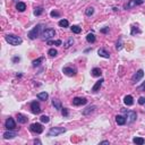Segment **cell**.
<instances>
[{
  "instance_id": "cell-2",
  "label": "cell",
  "mask_w": 145,
  "mask_h": 145,
  "mask_svg": "<svg viewBox=\"0 0 145 145\" xmlns=\"http://www.w3.org/2000/svg\"><path fill=\"white\" fill-rule=\"evenodd\" d=\"M42 28H43V25L42 24H39V25H36L35 27H34L32 31H29L28 32V34H27V36H28L31 40H34V39H36L39 35H40V33H41V31H42Z\"/></svg>"
},
{
  "instance_id": "cell-28",
  "label": "cell",
  "mask_w": 145,
  "mask_h": 145,
  "mask_svg": "<svg viewBox=\"0 0 145 145\" xmlns=\"http://www.w3.org/2000/svg\"><path fill=\"white\" fill-rule=\"evenodd\" d=\"M61 44H62V41L61 40H56V41L48 40V45H61Z\"/></svg>"
},
{
  "instance_id": "cell-45",
  "label": "cell",
  "mask_w": 145,
  "mask_h": 145,
  "mask_svg": "<svg viewBox=\"0 0 145 145\" xmlns=\"http://www.w3.org/2000/svg\"><path fill=\"white\" fill-rule=\"evenodd\" d=\"M144 105H145V103H144Z\"/></svg>"
},
{
  "instance_id": "cell-6",
  "label": "cell",
  "mask_w": 145,
  "mask_h": 145,
  "mask_svg": "<svg viewBox=\"0 0 145 145\" xmlns=\"http://www.w3.org/2000/svg\"><path fill=\"white\" fill-rule=\"evenodd\" d=\"M125 118H126L127 124H133L137 118V115H136L135 111H126V117Z\"/></svg>"
},
{
  "instance_id": "cell-37",
  "label": "cell",
  "mask_w": 145,
  "mask_h": 145,
  "mask_svg": "<svg viewBox=\"0 0 145 145\" xmlns=\"http://www.w3.org/2000/svg\"><path fill=\"white\" fill-rule=\"evenodd\" d=\"M50 16H51V17H59V16H60V14L58 13V11H54V10H52L51 13H50Z\"/></svg>"
},
{
  "instance_id": "cell-39",
  "label": "cell",
  "mask_w": 145,
  "mask_h": 145,
  "mask_svg": "<svg viewBox=\"0 0 145 145\" xmlns=\"http://www.w3.org/2000/svg\"><path fill=\"white\" fill-rule=\"evenodd\" d=\"M61 112H62V116H63V117H67V116H68V109H67V108L61 109Z\"/></svg>"
},
{
  "instance_id": "cell-25",
  "label": "cell",
  "mask_w": 145,
  "mask_h": 145,
  "mask_svg": "<svg viewBox=\"0 0 145 145\" xmlns=\"http://www.w3.org/2000/svg\"><path fill=\"white\" fill-rule=\"evenodd\" d=\"M44 60V58L43 57H40V58L35 59V60H33V62H32V65H33V67H38V66L41 65V62Z\"/></svg>"
},
{
  "instance_id": "cell-9",
  "label": "cell",
  "mask_w": 145,
  "mask_h": 145,
  "mask_svg": "<svg viewBox=\"0 0 145 145\" xmlns=\"http://www.w3.org/2000/svg\"><path fill=\"white\" fill-rule=\"evenodd\" d=\"M29 129H31L33 133L35 134H41L43 131V127L41 124H38V122H34V124H32L31 126H29Z\"/></svg>"
},
{
  "instance_id": "cell-31",
  "label": "cell",
  "mask_w": 145,
  "mask_h": 145,
  "mask_svg": "<svg viewBox=\"0 0 145 145\" xmlns=\"http://www.w3.org/2000/svg\"><path fill=\"white\" fill-rule=\"evenodd\" d=\"M93 14H94V8L93 7H88V8H86V10H85V15L86 16H92Z\"/></svg>"
},
{
  "instance_id": "cell-18",
  "label": "cell",
  "mask_w": 145,
  "mask_h": 145,
  "mask_svg": "<svg viewBox=\"0 0 145 145\" xmlns=\"http://www.w3.org/2000/svg\"><path fill=\"white\" fill-rule=\"evenodd\" d=\"M91 75H92L93 77H100L102 75V70L100 69V68L95 67L92 69V71H91Z\"/></svg>"
},
{
  "instance_id": "cell-7",
  "label": "cell",
  "mask_w": 145,
  "mask_h": 145,
  "mask_svg": "<svg viewBox=\"0 0 145 145\" xmlns=\"http://www.w3.org/2000/svg\"><path fill=\"white\" fill-rule=\"evenodd\" d=\"M5 127H6L8 130H13V129H16V122H15V120H14L11 117L7 118L6 122H5Z\"/></svg>"
},
{
  "instance_id": "cell-26",
  "label": "cell",
  "mask_w": 145,
  "mask_h": 145,
  "mask_svg": "<svg viewBox=\"0 0 145 145\" xmlns=\"http://www.w3.org/2000/svg\"><path fill=\"white\" fill-rule=\"evenodd\" d=\"M59 26L60 27H62V28H65V27H68L69 26V22H68L67 19H61V20H59Z\"/></svg>"
},
{
  "instance_id": "cell-15",
  "label": "cell",
  "mask_w": 145,
  "mask_h": 145,
  "mask_svg": "<svg viewBox=\"0 0 145 145\" xmlns=\"http://www.w3.org/2000/svg\"><path fill=\"white\" fill-rule=\"evenodd\" d=\"M97 54L100 57H102V58H106V59L110 58V54H109V52L105 49H99L97 50Z\"/></svg>"
},
{
  "instance_id": "cell-17",
  "label": "cell",
  "mask_w": 145,
  "mask_h": 145,
  "mask_svg": "<svg viewBox=\"0 0 145 145\" xmlns=\"http://www.w3.org/2000/svg\"><path fill=\"white\" fill-rule=\"evenodd\" d=\"M124 102L126 105H133L134 104V99L131 95H126V96L124 97Z\"/></svg>"
},
{
  "instance_id": "cell-5",
  "label": "cell",
  "mask_w": 145,
  "mask_h": 145,
  "mask_svg": "<svg viewBox=\"0 0 145 145\" xmlns=\"http://www.w3.org/2000/svg\"><path fill=\"white\" fill-rule=\"evenodd\" d=\"M144 4V0H129L126 5H125V9H131L135 8L136 6H139V5Z\"/></svg>"
},
{
  "instance_id": "cell-30",
  "label": "cell",
  "mask_w": 145,
  "mask_h": 145,
  "mask_svg": "<svg viewBox=\"0 0 145 145\" xmlns=\"http://www.w3.org/2000/svg\"><path fill=\"white\" fill-rule=\"evenodd\" d=\"M43 10H44V9H43V7H36L35 9H34V15L35 16H40V15H42V13H43Z\"/></svg>"
},
{
  "instance_id": "cell-16",
  "label": "cell",
  "mask_w": 145,
  "mask_h": 145,
  "mask_svg": "<svg viewBox=\"0 0 145 145\" xmlns=\"http://www.w3.org/2000/svg\"><path fill=\"white\" fill-rule=\"evenodd\" d=\"M27 120H28V118H27L26 116L22 115V113H17V121L19 122V124H26Z\"/></svg>"
},
{
  "instance_id": "cell-22",
  "label": "cell",
  "mask_w": 145,
  "mask_h": 145,
  "mask_svg": "<svg viewBox=\"0 0 145 145\" xmlns=\"http://www.w3.org/2000/svg\"><path fill=\"white\" fill-rule=\"evenodd\" d=\"M48 97H49V94L47 92H41L38 94V99L39 100H42V101H47Z\"/></svg>"
},
{
  "instance_id": "cell-8",
  "label": "cell",
  "mask_w": 145,
  "mask_h": 145,
  "mask_svg": "<svg viewBox=\"0 0 145 145\" xmlns=\"http://www.w3.org/2000/svg\"><path fill=\"white\" fill-rule=\"evenodd\" d=\"M143 76H144V70H143V69L137 70V71H136V74H134L133 78H131V83L136 84L138 81H140V79L143 78Z\"/></svg>"
},
{
  "instance_id": "cell-4",
  "label": "cell",
  "mask_w": 145,
  "mask_h": 145,
  "mask_svg": "<svg viewBox=\"0 0 145 145\" xmlns=\"http://www.w3.org/2000/svg\"><path fill=\"white\" fill-rule=\"evenodd\" d=\"M56 35V31L53 28H47L41 33V36H42L43 40H50L51 38Z\"/></svg>"
},
{
  "instance_id": "cell-21",
  "label": "cell",
  "mask_w": 145,
  "mask_h": 145,
  "mask_svg": "<svg viewBox=\"0 0 145 145\" xmlns=\"http://www.w3.org/2000/svg\"><path fill=\"white\" fill-rule=\"evenodd\" d=\"M95 109H96V106H95V105H91V106H87V108H86L85 110L83 111V115H84V116H87V115H90V113H92L93 111L95 110Z\"/></svg>"
},
{
  "instance_id": "cell-11",
  "label": "cell",
  "mask_w": 145,
  "mask_h": 145,
  "mask_svg": "<svg viewBox=\"0 0 145 145\" xmlns=\"http://www.w3.org/2000/svg\"><path fill=\"white\" fill-rule=\"evenodd\" d=\"M41 106H40V104H39V102L38 101H33L31 103V111L34 113V115H39V113L41 112Z\"/></svg>"
},
{
  "instance_id": "cell-10",
  "label": "cell",
  "mask_w": 145,
  "mask_h": 145,
  "mask_svg": "<svg viewBox=\"0 0 145 145\" xmlns=\"http://www.w3.org/2000/svg\"><path fill=\"white\" fill-rule=\"evenodd\" d=\"M71 103L75 106H79V105H84V104L87 103V100L85 97H74Z\"/></svg>"
},
{
  "instance_id": "cell-27",
  "label": "cell",
  "mask_w": 145,
  "mask_h": 145,
  "mask_svg": "<svg viewBox=\"0 0 145 145\" xmlns=\"http://www.w3.org/2000/svg\"><path fill=\"white\" fill-rule=\"evenodd\" d=\"M70 29H71V32L75 34H79L82 32V28L79 26H77V25H72V26L70 27Z\"/></svg>"
},
{
  "instance_id": "cell-23",
  "label": "cell",
  "mask_w": 145,
  "mask_h": 145,
  "mask_svg": "<svg viewBox=\"0 0 145 145\" xmlns=\"http://www.w3.org/2000/svg\"><path fill=\"white\" fill-rule=\"evenodd\" d=\"M16 9H17L18 11H20V13H23V11H25V9H26V5H25L24 2H18V4L16 5Z\"/></svg>"
},
{
  "instance_id": "cell-38",
  "label": "cell",
  "mask_w": 145,
  "mask_h": 145,
  "mask_svg": "<svg viewBox=\"0 0 145 145\" xmlns=\"http://www.w3.org/2000/svg\"><path fill=\"white\" fill-rule=\"evenodd\" d=\"M135 33H140V29H139V28H137V27L135 28V26H133V27H131V34L134 35Z\"/></svg>"
},
{
  "instance_id": "cell-40",
  "label": "cell",
  "mask_w": 145,
  "mask_h": 145,
  "mask_svg": "<svg viewBox=\"0 0 145 145\" xmlns=\"http://www.w3.org/2000/svg\"><path fill=\"white\" fill-rule=\"evenodd\" d=\"M138 103H139V104H142V105H143V104H144L145 103V97H139V99H138Z\"/></svg>"
},
{
  "instance_id": "cell-42",
  "label": "cell",
  "mask_w": 145,
  "mask_h": 145,
  "mask_svg": "<svg viewBox=\"0 0 145 145\" xmlns=\"http://www.w3.org/2000/svg\"><path fill=\"white\" fill-rule=\"evenodd\" d=\"M109 32V27H104V28L101 29V33H108Z\"/></svg>"
},
{
  "instance_id": "cell-14",
  "label": "cell",
  "mask_w": 145,
  "mask_h": 145,
  "mask_svg": "<svg viewBox=\"0 0 145 145\" xmlns=\"http://www.w3.org/2000/svg\"><path fill=\"white\" fill-rule=\"evenodd\" d=\"M16 136H17V133H15V131H13V130H8L4 134L5 139H11V138H15Z\"/></svg>"
},
{
  "instance_id": "cell-35",
  "label": "cell",
  "mask_w": 145,
  "mask_h": 145,
  "mask_svg": "<svg viewBox=\"0 0 145 145\" xmlns=\"http://www.w3.org/2000/svg\"><path fill=\"white\" fill-rule=\"evenodd\" d=\"M137 91H138V92H145V82H144V83H143L140 86H138V87H137Z\"/></svg>"
},
{
  "instance_id": "cell-32",
  "label": "cell",
  "mask_w": 145,
  "mask_h": 145,
  "mask_svg": "<svg viewBox=\"0 0 145 145\" xmlns=\"http://www.w3.org/2000/svg\"><path fill=\"white\" fill-rule=\"evenodd\" d=\"M48 54H49L50 57H56L57 54H58V51H57L56 49H50L49 51H48Z\"/></svg>"
},
{
  "instance_id": "cell-33",
  "label": "cell",
  "mask_w": 145,
  "mask_h": 145,
  "mask_svg": "<svg viewBox=\"0 0 145 145\" xmlns=\"http://www.w3.org/2000/svg\"><path fill=\"white\" fill-rule=\"evenodd\" d=\"M72 44H74V39H72V38H70L69 40H68L67 42L65 43V48H69V47H71Z\"/></svg>"
},
{
  "instance_id": "cell-12",
  "label": "cell",
  "mask_w": 145,
  "mask_h": 145,
  "mask_svg": "<svg viewBox=\"0 0 145 145\" xmlns=\"http://www.w3.org/2000/svg\"><path fill=\"white\" fill-rule=\"evenodd\" d=\"M62 72L67 76H75L77 74V70L74 67H65L62 69Z\"/></svg>"
},
{
  "instance_id": "cell-1",
  "label": "cell",
  "mask_w": 145,
  "mask_h": 145,
  "mask_svg": "<svg viewBox=\"0 0 145 145\" xmlns=\"http://www.w3.org/2000/svg\"><path fill=\"white\" fill-rule=\"evenodd\" d=\"M5 39H6V41L10 45H19V44H22V42H23V40L19 36L14 35V34H7V35L5 36Z\"/></svg>"
},
{
  "instance_id": "cell-29",
  "label": "cell",
  "mask_w": 145,
  "mask_h": 145,
  "mask_svg": "<svg viewBox=\"0 0 145 145\" xmlns=\"http://www.w3.org/2000/svg\"><path fill=\"white\" fill-rule=\"evenodd\" d=\"M133 142L135 143V144H138V145H143L145 143V139L144 138H142V137H135L133 139Z\"/></svg>"
},
{
  "instance_id": "cell-34",
  "label": "cell",
  "mask_w": 145,
  "mask_h": 145,
  "mask_svg": "<svg viewBox=\"0 0 145 145\" xmlns=\"http://www.w3.org/2000/svg\"><path fill=\"white\" fill-rule=\"evenodd\" d=\"M40 120H41L42 122H44V124H48V122L50 121V118L48 117V116H42V117L40 118Z\"/></svg>"
},
{
  "instance_id": "cell-3",
  "label": "cell",
  "mask_w": 145,
  "mask_h": 145,
  "mask_svg": "<svg viewBox=\"0 0 145 145\" xmlns=\"http://www.w3.org/2000/svg\"><path fill=\"white\" fill-rule=\"evenodd\" d=\"M63 133H66V128H63V127H52L48 131V136L54 137V136H59L60 134H63Z\"/></svg>"
},
{
  "instance_id": "cell-41",
  "label": "cell",
  "mask_w": 145,
  "mask_h": 145,
  "mask_svg": "<svg viewBox=\"0 0 145 145\" xmlns=\"http://www.w3.org/2000/svg\"><path fill=\"white\" fill-rule=\"evenodd\" d=\"M19 60H20V58H19V57H14V58H13V62H14V63H17V62H19Z\"/></svg>"
},
{
  "instance_id": "cell-13",
  "label": "cell",
  "mask_w": 145,
  "mask_h": 145,
  "mask_svg": "<svg viewBox=\"0 0 145 145\" xmlns=\"http://www.w3.org/2000/svg\"><path fill=\"white\" fill-rule=\"evenodd\" d=\"M104 82V79L103 78H100L99 81L96 82V83L94 84V86L92 87V92L93 93H96L97 91H100V88H101V86H102V83Z\"/></svg>"
},
{
  "instance_id": "cell-24",
  "label": "cell",
  "mask_w": 145,
  "mask_h": 145,
  "mask_svg": "<svg viewBox=\"0 0 145 145\" xmlns=\"http://www.w3.org/2000/svg\"><path fill=\"white\" fill-rule=\"evenodd\" d=\"M86 41H87L88 43H94L95 42V35L93 33H88L87 35H86Z\"/></svg>"
},
{
  "instance_id": "cell-36",
  "label": "cell",
  "mask_w": 145,
  "mask_h": 145,
  "mask_svg": "<svg viewBox=\"0 0 145 145\" xmlns=\"http://www.w3.org/2000/svg\"><path fill=\"white\" fill-rule=\"evenodd\" d=\"M116 48H117V50H121V49H122V41H121V39H120V40L117 42V45H116Z\"/></svg>"
},
{
  "instance_id": "cell-19",
  "label": "cell",
  "mask_w": 145,
  "mask_h": 145,
  "mask_svg": "<svg viewBox=\"0 0 145 145\" xmlns=\"http://www.w3.org/2000/svg\"><path fill=\"white\" fill-rule=\"evenodd\" d=\"M116 122L119 126H122V125L126 124V118L122 117V116H116Z\"/></svg>"
},
{
  "instance_id": "cell-20",
  "label": "cell",
  "mask_w": 145,
  "mask_h": 145,
  "mask_svg": "<svg viewBox=\"0 0 145 145\" xmlns=\"http://www.w3.org/2000/svg\"><path fill=\"white\" fill-rule=\"evenodd\" d=\"M52 105L54 106V109H57V110H61V102L59 101L58 99H53L52 100Z\"/></svg>"
},
{
  "instance_id": "cell-43",
  "label": "cell",
  "mask_w": 145,
  "mask_h": 145,
  "mask_svg": "<svg viewBox=\"0 0 145 145\" xmlns=\"http://www.w3.org/2000/svg\"><path fill=\"white\" fill-rule=\"evenodd\" d=\"M34 144H41V140H39V139H34Z\"/></svg>"
},
{
  "instance_id": "cell-44",
  "label": "cell",
  "mask_w": 145,
  "mask_h": 145,
  "mask_svg": "<svg viewBox=\"0 0 145 145\" xmlns=\"http://www.w3.org/2000/svg\"><path fill=\"white\" fill-rule=\"evenodd\" d=\"M100 144H109L108 140H102V142H100Z\"/></svg>"
}]
</instances>
